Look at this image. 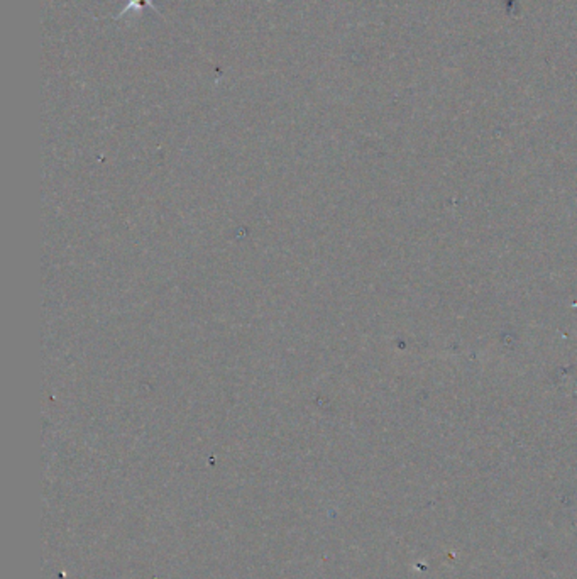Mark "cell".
Listing matches in <instances>:
<instances>
[{"instance_id":"obj_1","label":"cell","mask_w":577,"mask_h":579,"mask_svg":"<svg viewBox=\"0 0 577 579\" xmlns=\"http://www.w3.org/2000/svg\"><path fill=\"white\" fill-rule=\"evenodd\" d=\"M145 5L146 7H149L151 11H155L158 16H161L158 7L155 5V0H129L128 5H126V7H124L117 16L113 17V19H122V17H128L130 16V14L139 16Z\"/></svg>"}]
</instances>
